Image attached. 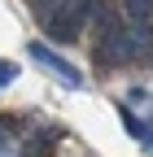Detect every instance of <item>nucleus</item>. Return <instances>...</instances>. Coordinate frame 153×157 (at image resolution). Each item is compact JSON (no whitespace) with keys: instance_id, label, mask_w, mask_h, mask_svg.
<instances>
[{"instance_id":"obj_1","label":"nucleus","mask_w":153,"mask_h":157,"mask_svg":"<svg viewBox=\"0 0 153 157\" xmlns=\"http://www.w3.org/2000/svg\"><path fill=\"white\" fill-rule=\"evenodd\" d=\"M92 22H96V57H101V61H109V66L127 61L136 48H144V44H149V39H140L136 31L127 26V17L109 13V9H101Z\"/></svg>"},{"instance_id":"obj_2","label":"nucleus","mask_w":153,"mask_h":157,"mask_svg":"<svg viewBox=\"0 0 153 157\" xmlns=\"http://www.w3.org/2000/svg\"><path fill=\"white\" fill-rule=\"evenodd\" d=\"M88 17H96V0H61V5L44 17V26H48L53 39H74Z\"/></svg>"},{"instance_id":"obj_3","label":"nucleus","mask_w":153,"mask_h":157,"mask_svg":"<svg viewBox=\"0 0 153 157\" xmlns=\"http://www.w3.org/2000/svg\"><path fill=\"white\" fill-rule=\"evenodd\" d=\"M31 61H40L48 74H57L66 87H83V74H79V66H70L66 57H57L48 44H31Z\"/></svg>"},{"instance_id":"obj_4","label":"nucleus","mask_w":153,"mask_h":157,"mask_svg":"<svg viewBox=\"0 0 153 157\" xmlns=\"http://www.w3.org/2000/svg\"><path fill=\"white\" fill-rule=\"evenodd\" d=\"M123 17H127V26L140 39H149V31H153V0H123Z\"/></svg>"},{"instance_id":"obj_5","label":"nucleus","mask_w":153,"mask_h":157,"mask_svg":"<svg viewBox=\"0 0 153 157\" xmlns=\"http://www.w3.org/2000/svg\"><path fill=\"white\" fill-rule=\"evenodd\" d=\"M18 144H13V127H9V118H0V157H13Z\"/></svg>"},{"instance_id":"obj_6","label":"nucleus","mask_w":153,"mask_h":157,"mask_svg":"<svg viewBox=\"0 0 153 157\" xmlns=\"http://www.w3.org/2000/svg\"><path fill=\"white\" fill-rule=\"evenodd\" d=\"M13 78H18V66L13 61H0V87H9Z\"/></svg>"},{"instance_id":"obj_7","label":"nucleus","mask_w":153,"mask_h":157,"mask_svg":"<svg viewBox=\"0 0 153 157\" xmlns=\"http://www.w3.org/2000/svg\"><path fill=\"white\" fill-rule=\"evenodd\" d=\"M35 5H40V9H44V13H53V9H57V5H61V0H35Z\"/></svg>"}]
</instances>
